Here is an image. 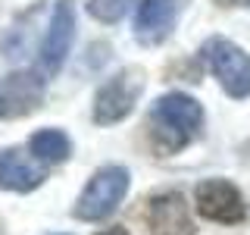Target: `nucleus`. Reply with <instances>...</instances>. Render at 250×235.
Instances as JSON below:
<instances>
[{
  "label": "nucleus",
  "mask_w": 250,
  "mask_h": 235,
  "mask_svg": "<svg viewBox=\"0 0 250 235\" xmlns=\"http://www.w3.org/2000/svg\"><path fill=\"white\" fill-rule=\"evenodd\" d=\"M150 141L160 154H178L200 135L203 129V107L200 100H194L191 94L169 91L163 97L153 100L150 107Z\"/></svg>",
  "instance_id": "f257e3e1"
},
{
  "label": "nucleus",
  "mask_w": 250,
  "mask_h": 235,
  "mask_svg": "<svg viewBox=\"0 0 250 235\" xmlns=\"http://www.w3.org/2000/svg\"><path fill=\"white\" fill-rule=\"evenodd\" d=\"M200 57L231 100L250 97V53L241 44L225 35H209L200 47Z\"/></svg>",
  "instance_id": "f03ea898"
},
{
  "label": "nucleus",
  "mask_w": 250,
  "mask_h": 235,
  "mask_svg": "<svg viewBox=\"0 0 250 235\" xmlns=\"http://www.w3.org/2000/svg\"><path fill=\"white\" fill-rule=\"evenodd\" d=\"M128 182H131V176L122 163L100 166L88 179V185L82 188V194H78V201L72 207V216L82 219V223H100V219H106L122 204L125 194H128Z\"/></svg>",
  "instance_id": "7ed1b4c3"
},
{
  "label": "nucleus",
  "mask_w": 250,
  "mask_h": 235,
  "mask_svg": "<svg viewBox=\"0 0 250 235\" xmlns=\"http://www.w3.org/2000/svg\"><path fill=\"white\" fill-rule=\"evenodd\" d=\"M141 91H144V72L135 66L116 72L113 78H106L94 94V122L97 125H113L122 122L125 116L135 110Z\"/></svg>",
  "instance_id": "20e7f679"
},
{
  "label": "nucleus",
  "mask_w": 250,
  "mask_h": 235,
  "mask_svg": "<svg viewBox=\"0 0 250 235\" xmlns=\"http://www.w3.org/2000/svg\"><path fill=\"white\" fill-rule=\"evenodd\" d=\"M47 82L35 69H16L0 78V119H22L44 104Z\"/></svg>",
  "instance_id": "39448f33"
},
{
  "label": "nucleus",
  "mask_w": 250,
  "mask_h": 235,
  "mask_svg": "<svg viewBox=\"0 0 250 235\" xmlns=\"http://www.w3.org/2000/svg\"><path fill=\"white\" fill-rule=\"evenodd\" d=\"M72 41H75V6L72 0H57L50 13V25H47L41 41V53H38L44 75H57L62 69L69 50H72Z\"/></svg>",
  "instance_id": "423d86ee"
},
{
  "label": "nucleus",
  "mask_w": 250,
  "mask_h": 235,
  "mask_svg": "<svg viewBox=\"0 0 250 235\" xmlns=\"http://www.w3.org/2000/svg\"><path fill=\"white\" fill-rule=\"evenodd\" d=\"M194 204H197L203 219L213 223H241L247 216V204L241 198V191L225 179H203L194 188Z\"/></svg>",
  "instance_id": "0eeeda50"
},
{
  "label": "nucleus",
  "mask_w": 250,
  "mask_h": 235,
  "mask_svg": "<svg viewBox=\"0 0 250 235\" xmlns=\"http://www.w3.org/2000/svg\"><path fill=\"white\" fill-rule=\"evenodd\" d=\"M144 223L150 235H191V204L182 191H160L147 201Z\"/></svg>",
  "instance_id": "6e6552de"
},
{
  "label": "nucleus",
  "mask_w": 250,
  "mask_h": 235,
  "mask_svg": "<svg viewBox=\"0 0 250 235\" xmlns=\"http://www.w3.org/2000/svg\"><path fill=\"white\" fill-rule=\"evenodd\" d=\"M178 0H141L135 13V41L156 47L172 35L178 22Z\"/></svg>",
  "instance_id": "1a4fd4ad"
},
{
  "label": "nucleus",
  "mask_w": 250,
  "mask_h": 235,
  "mask_svg": "<svg viewBox=\"0 0 250 235\" xmlns=\"http://www.w3.org/2000/svg\"><path fill=\"white\" fill-rule=\"evenodd\" d=\"M47 179V169L41 163H31L16 147H0V191L28 194Z\"/></svg>",
  "instance_id": "9d476101"
},
{
  "label": "nucleus",
  "mask_w": 250,
  "mask_h": 235,
  "mask_svg": "<svg viewBox=\"0 0 250 235\" xmlns=\"http://www.w3.org/2000/svg\"><path fill=\"white\" fill-rule=\"evenodd\" d=\"M28 151L38 163H62L72 154V141L60 129H38L28 138Z\"/></svg>",
  "instance_id": "9b49d317"
},
{
  "label": "nucleus",
  "mask_w": 250,
  "mask_h": 235,
  "mask_svg": "<svg viewBox=\"0 0 250 235\" xmlns=\"http://www.w3.org/2000/svg\"><path fill=\"white\" fill-rule=\"evenodd\" d=\"M131 3L135 0H88V13L97 22H104V25H113V22H119L128 13Z\"/></svg>",
  "instance_id": "f8f14e48"
},
{
  "label": "nucleus",
  "mask_w": 250,
  "mask_h": 235,
  "mask_svg": "<svg viewBox=\"0 0 250 235\" xmlns=\"http://www.w3.org/2000/svg\"><path fill=\"white\" fill-rule=\"evenodd\" d=\"M97 235H131V232H128V229H122V226H109V229L97 232Z\"/></svg>",
  "instance_id": "ddd939ff"
},
{
  "label": "nucleus",
  "mask_w": 250,
  "mask_h": 235,
  "mask_svg": "<svg viewBox=\"0 0 250 235\" xmlns=\"http://www.w3.org/2000/svg\"><path fill=\"white\" fill-rule=\"evenodd\" d=\"M247 3H250V0H247Z\"/></svg>",
  "instance_id": "4468645a"
}]
</instances>
